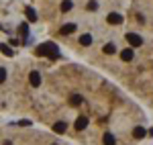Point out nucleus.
Returning <instances> with one entry per match:
<instances>
[{"mask_svg": "<svg viewBox=\"0 0 153 145\" xmlns=\"http://www.w3.org/2000/svg\"><path fill=\"white\" fill-rule=\"evenodd\" d=\"M74 31H76V25H71V23H70V25H63L59 33H61V35H71Z\"/></svg>", "mask_w": 153, "mask_h": 145, "instance_id": "obj_9", "label": "nucleus"}, {"mask_svg": "<svg viewBox=\"0 0 153 145\" xmlns=\"http://www.w3.org/2000/svg\"><path fill=\"white\" fill-rule=\"evenodd\" d=\"M37 55H51V57H57L59 55L57 45H55V43H43V45H39V49H37Z\"/></svg>", "mask_w": 153, "mask_h": 145, "instance_id": "obj_1", "label": "nucleus"}, {"mask_svg": "<svg viewBox=\"0 0 153 145\" xmlns=\"http://www.w3.org/2000/svg\"><path fill=\"white\" fill-rule=\"evenodd\" d=\"M108 23L110 25H120L123 23V16H120L118 12H110V14H108Z\"/></svg>", "mask_w": 153, "mask_h": 145, "instance_id": "obj_5", "label": "nucleus"}, {"mask_svg": "<svg viewBox=\"0 0 153 145\" xmlns=\"http://www.w3.org/2000/svg\"><path fill=\"white\" fill-rule=\"evenodd\" d=\"M25 14H27V19H29V21H33V23L37 21V12L33 10V8H27V10H25Z\"/></svg>", "mask_w": 153, "mask_h": 145, "instance_id": "obj_12", "label": "nucleus"}, {"mask_svg": "<svg viewBox=\"0 0 153 145\" xmlns=\"http://www.w3.org/2000/svg\"><path fill=\"white\" fill-rule=\"evenodd\" d=\"M117 51V45H112V43H108V45H104V53L106 55H112Z\"/></svg>", "mask_w": 153, "mask_h": 145, "instance_id": "obj_13", "label": "nucleus"}, {"mask_svg": "<svg viewBox=\"0 0 153 145\" xmlns=\"http://www.w3.org/2000/svg\"><path fill=\"white\" fill-rule=\"evenodd\" d=\"M71 6H74V4H71V0H63V2H61V10H63V12L71 10Z\"/></svg>", "mask_w": 153, "mask_h": 145, "instance_id": "obj_15", "label": "nucleus"}, {"mask_svg": "<svg viewBox=\"0 0 153 145\" xmlns=\"http://www.w3.org/2000/svg\"><path fill=\"white\" fill-rule=\"evenodd\" d=\"M86 8H88V10H96V8H98V4L92 0V2H88V6H86Z\"/></svg>", "mask_w": 153, "mask_h": 145, "instance_id": "obj_17", "label": "nucleus"}, {"mask_svg": "<svg viewBox=\"0 0 153 145\" xmlns=\"http://www.w3.org/2000/svg\"><path fill=\"white\" fill-rule=\"evenodd\" d=\"M82 100H84V98L80 96V94H74V96L70 98V104H71V106H80V104H82Z\"/></svg>", "mask_w": 153, "mask_h": 145, "instance_id": "obj_11", "label": "nucleus"}, {"mask_svg": "<svg viewBox=\"0 0 153 145\" xmlns=\"http://www.w3.org/2000/svg\"><path fill=\"white\" fill-rule=\"evenodd\" d=\"M80 45H84V47L92 45V35H90V33H84V35L80 37Z\"/></svg>", "mask_w": 153, "mask_h": 145, "instance_id": "obj_7", "label": "nucleus"}, {"mask_svg": "<svg viewBox=\"0 0 153 145\" xmlns=\"http://www.w3.org/2000/svg\"><path fill=\"white\" fill-rule=\"evenodd\" d=\"M0 49H2V53H4L6 57H12V49L8 47V45H0Z\"/></svg>", "mask_w": 153, "mask_h": 145, "instance_id": "obj_16", "label": "nucleus"}, {"mask_svg": "<svg viewBox=\"0 0 153 145\" xmlns=\"http://www.w3.org/2000/svg\"><path fill=\"white\" fill-rule=\"evenodd\" d=\"M53 131H55V133H65V131H68V123L65 121H59V123H55V125H53Z\"/></svg>", "mask_w": 153, "mask_h": 145, "instance_id": "obj_4", "label": "nucleus"}, {"mask_svg": "<svg viewBox=\"0 0 153 145\" xmlns=\"http://www.w3.org/2000/svg\"><path fill=\"white\" fill-rule=\"evenodd\" d=\"M102 141H104V145H114V143H117L114 135H112V133H108V131L104 133V137H102Z\"/></svg>", "mask_w": 153, "mask_h": 145, "instance_id": "obj_10", "label": "nucleus"}, {"mask_svg": "<svg viewBox=\"0 0 153 145\" xmlns=\"http://www.w3.org/2000/svg\"><path fill=\"white\" fill-rule=\"evenodd\" d=\"M127 41H129L131 47H141L143 45V39L137 33H127Z\"/></svg>", "mask_w": 153, "mask_h": 145, "instance_id": "obj_2", "label": "nucleus"}, {"mask_svg": "<svg viewBox=\"0 0 153 145\" xmlns=\"http://www.w3.org/2000/svg\"><path fill=\"white\" fill-rule=\"evenodd\" d=\"M133 55H135V53H133V49H123V51H120V59L123 61H131L133 59Z\"/></svg>", "mask_w": 153, "mask_h": 145, "instance_id": "obj_6", "label": "nucleus"}, {"mask_svg": "<svg viewBox=\"0 0 153 145\" xmlns=\"http://www.w3.org/2000/svg\"><path fill=\"white\" fill-rule=\"evenodd\" d=\"M4 80H6V70L0 68V82H4Z\"/></svg>", "mask_w": 153, "mask_h": 145, "instance_id": "obj_18", "label": "nucleus"}, {"mask_svg": "<svg viewBox=\"0 0 153 145\" xmlns=\"http://www.w3.org/2000/svg\"><path fill=\"white\" fill-rule=\"evenodd\" d=\"M133 135H135L137 139H143V137H145V129H143V127H137V129L133 131Z\"/></svg>", "mask_w": 153, "mask_h": 145, "instance_id": "obj_14", "label": "nucleus"}, {"mask_svg": "<svg viewBox=\"0 0 153 145\" xmlns=\"http://www.w3.org/2000/svg\"><path fill=\"white\" fill-rule=\"evenodd\" d=\"M29 82L33 86H39L41 84V76H39V72H31V76H29Z\"/></svg>", "mask_w": 153, "mask_h": 145, "instance_id": "obj_8", "label": "nucleus"}, {"mask_svg": "<svg viewBox=\"0 0 153 145\" xmlns=\"http://www.w3.org/2000/svg\"><path fill=\"white\" fill-rule=\"evenodd\" d=\"M74 127H76V131H84V129L88 127V117H86V115H80V117L76 119V125H74Z\"/></svg>", "mask_w": 153, "mask_h": 145, "instance_id": "obj_3", "label": "nucleus"}]
</instances>
